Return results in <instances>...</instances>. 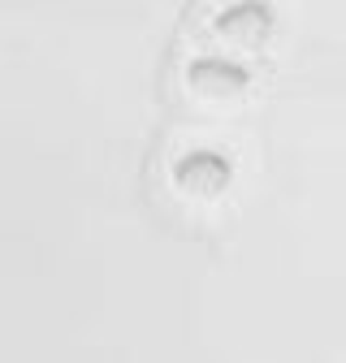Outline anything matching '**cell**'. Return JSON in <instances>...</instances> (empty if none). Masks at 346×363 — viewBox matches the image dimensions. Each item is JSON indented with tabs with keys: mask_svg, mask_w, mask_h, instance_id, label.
Listing matches in <instances>:
<instances>
[{
	"mask_svg": "<svg viewBox=\"0 0 346 363\" xmlns=\"http://www.w3.org/2000/svg\"><path fill=\"white\" fill-rule=\"evenodd\" d=\"M173 182L191 199H216L230 186V160L216 156V152H186L173 164Z\"/></svg>",
	"mask_w": 346,
	"mask_h": 363,
	"instance_id": "7a4b0ae2",
	"label": "cell"
},
{
	"mask_svg": "<svg viewBox=\"0 0 346 363\" xmlns=\"http://www.w3.org/2000/svg\"><path fill=\"white\" fill-rule=\"evenodd\" d=\"M269 9H260V5H234L225 9L221 18H216V35H221L230 48H255V43H264L269 35Z\"/></svg>",
	"mask_w": 346,
	"mask_h": 363,
	"instance_id": "3957f363",
	"label": "cell"
},
{
	"mask_svg": "<svg viewBox=\"0 0 346 363\" xmlns=\"http://www.w3.org/2000/svg\"><path fill=\"white\" fill-rule=\"evenodd\" d=\"M186 86H191V96H195L199 104H208V108H234V104H242L251 78H247L242 65H234V61L199 57V61L186 65Z\"/></svg>",
	"mask_w": 346,
	"mask_h": 363,
	"instance_id": "6da1fadb",
	"label": "cell"
}]
</instances>
